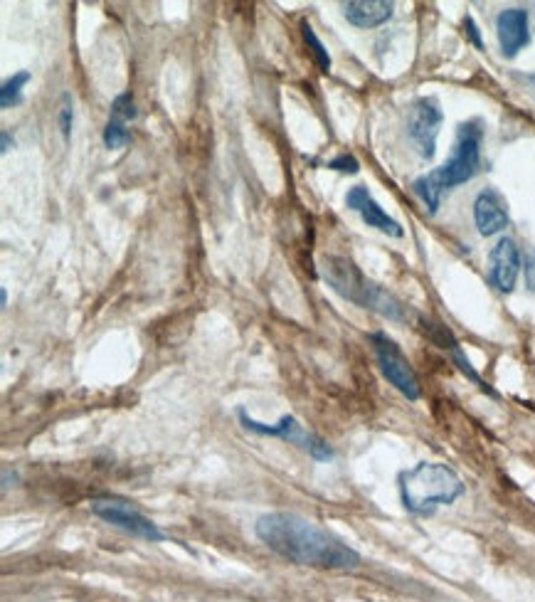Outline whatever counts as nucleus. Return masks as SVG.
Segmentation results:
<instances>
[{"mask_svg":"<svg viewBox=\"0 0 535 602\" xmlns=\"http://www.w3.org/2000/svg\"><path fill=\"white\" fill-rule=\"evenodd\" d=\"M254 533L269 551L296 565L348 570L360 563V556L348 543L299 514H286V511L264 514L254 526Z\"/></svg>","mask_w":535,"mask_h":602,"instance_id":"nucleus-1","label":"nucleus"},{"mask_svg":"<svg viewBox=\"0 0 535 602\" xmlns=\"http://www.w3.org/2000/svg\"><path fill=\"white\" fill-rule=\"evenodd\" d=\"M481 139H484V129H481L479 121H466V124L459 126L457 144H454L449 161L439 166L437 171L417 178L412 188L420 195L422 203L427 205L429 213H437L442 195L449 188L462 186V183L476 176L481 166Z\"/></svg>","mask_w":535,"mask_h":602,"instance_id":"nucleus-2","label":"nucleus"},{"mask_svg":"<svg viewBox=\"0 0 535 602\" xmlns=\"http://www.w3.org/2000/svg\"><path fill=\"white\" fill-rule=\"evenodd\" d=\"M462 494L464 482L447 464L420 462L400 474L402 504L415 516L434 514L437 506L454 504Z\"/></svg>","mask_w":535,"mask_h":602,"instance_id":"nucleus-3","label":"nucleus"},{"mask_svg":"<svg viewBox=\"0 0 535 602\" xmlns=\"http://www.w3.org/2000/svg\"><path fill=\"white\" fill-rule=\"evenodd\" d=\"M321 274L326 279L328 287L343 299L353 301V304L363 306V309L375 311L380 316H388L393 321H405V306L393 294L385 292L375 282L365 279V274L356 267V262L346 260V257H323Z\"/></svg>","mask_w":535,"mask_h":602,"instance_id":"nucleus-4","label":"nucleus"},{"mask_svg":"<svg viewBox=\"0 0 535 602\" xmlns=\"http://www.w3.org/2000/svg\"><path fill=\"white\" fill-rule=\"evenodd\" d=\"M92 514L107 524L121 528L129 536L143 538V541L161 543L166 541V533L153 524L148 516H143L131 501L119 499V496H99L92 501Z\"/></svg>","mask_w":535,"mask_h":602,"instance_id":"nucleus-5","label":"nucleus"},{"mask_svg":"<svg viewBox=\"0 0 535 602\" xmlns=\"http://www.w3.org/2000/svg\"><path fill=\"white\" fill-rule=\"evenodd\" d=\"M240 422L245 430L254 432V435L279 437V440L291 442V445H299L301 450L309 452L316 462H328V459H333V450L326 445V440H321L319 435H311V432H306L294 415H284L277 425H264V422L252 420L245 410H240Z\"/></svg>","mask_w":535,"mask_h":602,"instance_id":"nucleus-6","label":"nucleus"},{"mask_svg":"<svg viewBox=\"0 0 535 602\" xmlns=\"http://www.w3.org/2000/svg\"><path fill=\"white\" fill-rule=\"evenodd\" d=\"M370 343L375 348V358H378V366L383 371V376L405 395L407 400L420 398V380H417L415 371H412L410 361L405 358V353L400 351V346L385 334H373Z\"/></svg>","mask_w":535,"mask_h":602,"instance_id":"nucleus-7","label":"nucleus"},{"mask_svg":"<svg viewBox=\"0 0 535 602\" xmlns=\"http://www.w3.org/2000/svg\"><path fill=\"white\" fill-rule=\"evenodd\" d=\"M444 114L439 109V102L434 97L417 99L410 109V119H407V134H410L412 144L420 151L422 158H432L437 151V136L442 129Z\"/></svg>","mask_w":535,"mask_h":602,"instance_id":"nucleus-8","label":"nucleus"},{"mask_svg":"<svg viewBox=\"0 0 535 602\" xmlns=\"http://www.w3.org/2000/svg\"><path fill=\"white\" fill-rule=\"evenodd\" d=\"M521 272V252L511 237H503L489 255V282L503 294L513 292Z\"/></svg>","mask_w":535,"mask_h":602,"instance_id":"nucleus-9","label":"nucleus"},{"mask_svg":"<svg viewBox=\"0 0 535 602\" xmlns=\"http://www.w3.org/2000/svg\"><path fill=\"white\" fill-rule=\"evenodd\" d=\"M346 205L351 210H356L360 218H363V223L368 227H375V230L385 232V235H390V237H402L400 223L390 218V215L385 213L378 203H375L373 195L368 193V188L365 186H356V188L348 190Z\"/></svg>","mask_w":535,"mask_h":602,"instance_id":"nucleus-10","label":"nucleus"},{"mask_svg":"<svg viewBox=\"0 0 535 602\" xmlns=\"http://www.w3.org/2000/svg\"><path fill=\"white\" fill-rule=\"evenodd\" d=\"M496 33H499L501 52L506 57H516L523 47L531 42V30H528V10L508 8L503 10L496 20Z\"/></svg>","mask_w":535,"mask_h":602,"instance_id":"nucleus-11","label":"nucleus"},{"mask_svg":"<svg viewBox=\"0 0 535 602\" xmlns=\"http://www.w3.org/2000/svg\"><path fill=\"white\" fill-rule=\"evenodd\" d=\"M474 223L484 237L496 235L503 227H508V208L499 190H481L479 198L474 200Z\"/></svg>","mask_w":535,"mask_h":602,"instance_id":"nucleus-12","label":"nucleus"},{"mask_svg":"<svg viewBox=\"0 0 535 602\" xmlns=\"http://www.w3.org/2000/svg\"><path fill=\"white\" fill-rule=\"evenodd\" d=\"M395 5L388 0H353L343 5V15L356 28H378L393 18Z\"/></svg>","mask_w":535,"mask_h":602,"instance_id":"nucleus-13","label":"nucleus"},{"mask_svg":"<svg viewBox=\"0 0 535 602\" xmlns=\"http://www.w3.org/2000/svg\"><path fill=\"white\" fill-rule=\"evenodd\" d=\"M30 82V72H18V75H13L8 79V82H3V89H0V107L10 109V107H18L20 102H23V87Z\"/></svg>","mask_w":535,"mask_h":602,"instance_id":"nucleus-14","label":"nucleus"},{"mask_svg":"<svg viewBox=\"0 0 535 602\" xmlns=\"http://www.w3.org/2000/svg\"><path fill=\"white\" fill-rule=\"evenodd\" d=\"M301 30H304L306 45H309L311 52H314V57H316V62H319L321 72H323V75H328V72H331V55H328V50H326V47H323V42L319 40V35L314 33V28H311L309 23L301 25Z\"/></svg>","mask_w":535,"mask_h":602,"instance_id":"nucleus-15","label":"nucleus"},{"mask_svg":"<svg viewBox=\"0 0 535 602\" xmlns=\"http://www.w3.org/2000/svg\"><path fill=\"white\" fill-rule=\"evenodd\" d=\"M139 116V112H136V104H134V97H131L129 92L126 94H119V97L114 99V104H111V121H119V124H126V121L136 119Z\"/></svg>","mask_w":535,"mask_h":602,"instance_id":"nucleus-16","label":"nucleus"},{"mask_svg":"<svg viewBox=\"0 0 535 602\" xmlns=\"http://www.w3.org/2000/svg\"><path fill=\"white\" fill-rule=\"evenodd\" d=\"M129 141H131V134L126 131V126L119 124V121L109 119L107 129H104V146H107V149H124Z\"/></svg>","mask_w":535,"mask_h":602,"instance_id":"nucleus-17","label":"nucleus"},{"mask_svg":"<svg viewBox=\"0 0 535 602\" xmlns=\"http://www.w3.org/2000/svg\"><path fill=\"white\" fill-rule=\"evenodd\" d=\"M72 121H74L72 97L70 94H65V97H62V107H60V129H62V136H65V139H70Z\"/></svg>","mask_w":535,"mask_h":602,"instance_id":"nucleus-18","label":"nucleus"},{"mask_svg":"<svg viewBox=\"0 0 535 602\" xmlns=\"http://www.w3.org/2000/svg\"><path fill=\"white\" fill-rule=\"evenodd\" d=\"M328 168H333V171H341V173H358L360 163L353 156H348V153H343V156L328 161Z\"/></svg>","mask_w":535,"mask_h":602,"instance_id":"nucleus-19","label":"nucleus"},{"mask_svg":"<svg viewBox=\"0 0 535 602\" xmlns=\"http://www.w3.org/2000/svg\"><path fill=\"white\" fill-rule=\"evenodd\" d=\"M464 28H466V35H469L471 42H474V45L479 47V50H484V42H481V38H479V28H476L474 20L466 18V20H464Z\"/></svg>","mask_w":535,"mask_h":602,"instance_id":"nucleus-20","label":"nucleus"},{"mask_svg":"<svg viewBox=\"0 0 535 602\" xmlns=\"http://www.w3.org/2000/svg\"><path fill=\"white\" fill-rule=\"evenodd\" d=\"M526 277H528V287H531L533 292H535V252H533V255H528V262H526Z\"/></svg>","mask_w":535,"mask_h":602,"instance_id":"nucleus-21","label":"nucleus"},{"mask_svg":"<svg viewBox=\"0 0 535 602\" xmlns=\"http://www.w3.org/2000/svg\"><path fill=\"white\" fill-rule=\"evenodd\" d=\"M10 149H13V139H10L8 131H3V134H0V151L8 153Z\"/></svg>","mask_w":535,"mask_h":602,"instance_id":"nucleus-22","label":"nucleus"},{"mask_svg":"<svg viewBox=\"0 0 535 602\" xmlns=\"http://www.w3.org/2000/svg\"><path fill=\"white\" fill-rule=\"evenodd\" d=\"M0 304L8 306V292H5V289H0Z\"/></svg>","mask_w":535,"mask_h":602,"instance_id":"nucleus-23","label":"nucleus"}]
</instances>
